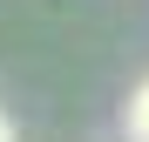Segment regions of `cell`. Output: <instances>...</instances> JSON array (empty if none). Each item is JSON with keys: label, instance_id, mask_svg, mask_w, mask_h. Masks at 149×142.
<instances>
[{"label": "cell", "instance_id": "obj_1", "mask_svg": "<svg viewBox=\"0 0 149 142\" xmlns=\"http://www.w3.org/2000/svg\"><path fill=\"white\" fill-rule=\"evenodd\" d=\"M129 135H136V142H149V81L129 95Z\"/></svg>", "mask_w": 149, "mask_h": 142}, {"label": "cell", "instance_id": "obj_2", "mask_svg": "<svg viewBox=\"0 0 149 142\" xmlns=\"http://www.w3.org/2000/svg\"><path fill=\"white\" fill-rule=\"evenodd\" d=\"M0 142H14V122H7V115H0Z\"/></svg>", "mask_w": 149, "mask_h": 142}]
</instances>
